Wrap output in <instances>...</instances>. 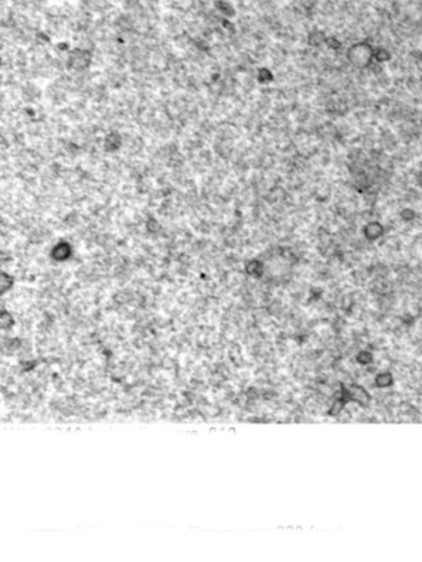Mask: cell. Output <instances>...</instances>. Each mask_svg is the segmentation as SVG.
<instances>
[{
    "label": "cell",
    "mask_w": 422,
    "mask_h": 562,
    "mask_svg": "<svg viewBox=\"0 0 422 562\" xmlns=\"http://www.w3.org/2000/svg\"><path fill=\"white\" fill-rule=\"evenodd\" d=\"M346 57L354 68L366 70L376 60V48L368 41H358L347 48Z\"/></svg>",
    "instance_id": "6da1fadb"
},
{
    "label": "cell",
    "mask_w": 422,
    "mask_h": 562,
    "mask_svg": "<svg viewBox=\"0 0 422 562\" xmlns=\"http://www.w3.org/2000/svg\"><path fill=\"white\" fill-rule=\"evenodd\" d=\"M347 401H354L364 407L370 402V395L361 385L354 384L350 388H343V402L346 404Z\"/></svg>",
    "instance_id": "7a4b0ae2"
},
{
    "label": "cell",
    "mask_w": 422,
    "mask_h": 562,
    "mask_svg": "<svg viewBox=\"0 0 422 562\" xmlns=\"http://www.w3.org/2000/svg\"><path fill=\"white\" fill-rule=\"evenodd\" d=\"M384 231H386L384 225L378 221H370L363 228V234H364L366 240H368V241H376V240L381 238L384 235Z\"/></svg>",
    "instance_id": "3957f363"
},
{
    "label": "cell",
    "mask_w": 422,
    "mask_h": 562,
    "mask_svg": "<svg viewBox=\"0 0 422 562\" xmlns=\"http://www.w3.org/2000/svg\"><path fill=\"white\" fill-rule=\"evenodd\" d=\"M393 382H394V378H393V375L390 374V373H380V374L376 377V379H374V384H376L378 388L391 387Z\"/></svg>",
    "instance_id": "277c9868"
},
{
    "label": "cell",
    "mask_w": 422,
    "mask_h": 562,
    "mask_svg": "<svg viewBox=\"0 0 422 562\" xmlns=\"http://www.w3.org/2000/svg\"><path fill=\"white\" fill-rule=\"evenodd\" d=\"M390 58V54H388V51L387 50H383V48H376V60L377 61H380V63H384V61H387Z\"/></svg>",
    "instance_id": "5b68a950"
}]
</instances>
